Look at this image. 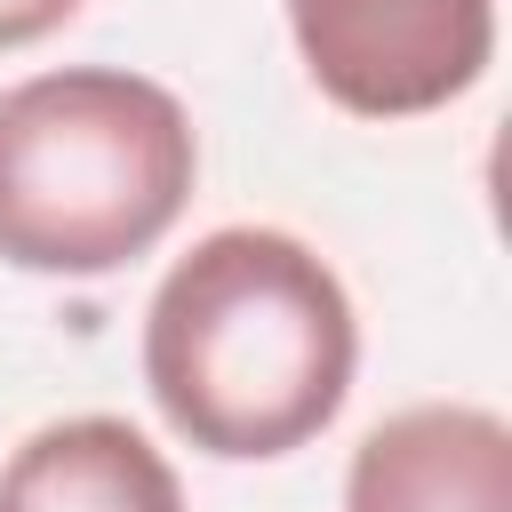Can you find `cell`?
<instances>
[{
    "label": "cell",
    "mask_w": 512,
    "mask_h": 512,
    "mask_svg": "<svg viewBox=\"0 0 512 512\" xmlns=\"http://www.w3.org/2000/svg\"><path fill=\"white\" fill-rule=\"evenodd\" d=\"M360 328L344 280L288 232L224 224L168 264L144 312V384L176 440L264 464L328 432Z\"/></svg>",
    "instance_id": "6da1fadb"
},
{
    "label": "cell",
    "mask_w": 512,
    "mask_h": 512,
    "mask_svg": "<svg viewBox=\"0 0 512 512\" xmlns=\"http://www.w3.org/2000/svg\"><path fill=\"white\" fill-rule=\"evenodd\" d=\"M0 512H184V488L136 424L64 416L0 464Z\"/></svg>",
    "instance_id": "5b68a950"
},
{
    "label": "cell",
    "mask_w": 512,
    "mask_h": 512,
    "mask_svg": "<svg viewBox=\"0 0 512 512\" xmlns=\"http://www.w3.org/2000/svg\"><path fill=\"white\" fill-rule=\"evenodd\" d=\"M344 512H512V432L488 408H400L344 472Z\"/></svg>",
    "instance_id": "277c9868"
},
{
    "label": "cell",
    "mask_w": 512,
    "mask_h": 512,
    "mask_svg": "<svg viewBox=\"0 0 512 512\" xmlns=\"http://www.w3.org/2000/svg\"><path fill=\"white\" fill-rule=\"evenodd\" d=\"M200 176L184 104L112 64L16 80L0 96V256L96 280L168 240Z\"/></svg>",
    "instance_id": "7a4b0ae2"
},
{
    "label": "cell",
    "mask_w": 512,
    "mask_h": 512,
    "mask_svg": "<svg viewBox=\"0 0 512 512\" xmlns=\"http://www.w3.org/2000/svg\"><path fill=\"white\" fill-rule=\"evenodd\" d=\"M312 88L360 120L456 104L496 56V0H288Z\"/></svg>",
    "instance_id": "3957f363"
},
{
    "label": "cell",
    "mask_w": 512,
    "mask_h": 512,
    "mask_svg": "<svg viewBox=\"0 0 512 512\" xmlns=\"http://www.w3.org/2000/svg\"><path fill=\"white\" fill-rule=\"evenodd\" d=\"M72 16H80V0H0V48H32Z\"/></svg>",
    "instance_id": "8992f818"
}]
</instances>
